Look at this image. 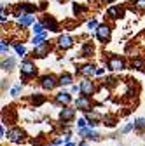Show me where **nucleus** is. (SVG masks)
<instances>
[{"label":"nucleus","mask_w":145,"mask_h":146,"mask_svg":"<svg viewBox=\"0 0 145 146\" xmlns=\"http://www.w3.org/2000/svg\"><path fill=\"white\" fill-rule=\"evenodd\" d=\"M96 35H98V40L105 42V40H108V36H110V28H108L107 25H101V26H98Z\"/></svg>","instance_id":"1"},{"label":"nucleus","mask_w":145,"mask_h":146,"mask_svg":"<svg viewBox=\"0 0 145 146\" xmlns=\"http://www.w3.org/2000/svg\"><path fill=\"white\" fill-rule=\"evenodd\" d=\"M81 92H82L84 96H91V94L95 92V84H93L91 80L82 82V85H81Z\"/></svg>","instance_id":"2"},{"label":"nucleus","mask_w":145,"mask_h":146,"mask_svg":"<svg viewBox=\"0 0 145 146\" xmlns=\"http://www.w3.org/2000/svg\"><path fill=\"white\" fill-rule=\"evenodd\" d=\"M7 136H9V141L11 143H21L23 141V132L19 129H11Z\"/></svg>","instance_id":"3"},{"label":"nucleus","mask_w":145,"mask_h":146,"mask_svg":"<svg viewBox=\"0 0 145 146\" xmlns=\"http://www.w3.org/2000/svg\"><path fill=\"white\" fill-rule=\"evenodd\" d=\"M21 73L23 75H33L35 73V64L30 61H23L21 63Z\"/></svg>","instance_id":"4"},{"label":"nucleus","mask_w":145,"mask_h":146,"mask_svg":"<svg viewBox=\"0 0 145 146\" xmlns=\"http://www.w3.org/2000/svg\"><path fill=\"white\" fill-rule=\"evenodd\" d=\"M40 84H42V87H44V89H49V90H51L52 87H56V84H60V82H56V78H54V77L47 75V77H44V78H42V82H40Z\"/></svg>","instance_id":"5"},{"label":"nucleus","mask_w":145,"mask_h":146,"mask_svg":"<svg viewBox=\"0 0 145 146\" xmlns=\"http://www.w3.org/2000/svg\"><path fill=\"white\" fill-rule=\"evenodd\" d=\"M108 68L110 70H122L124 68V63H122V59H119V58H112L110 61H108Z\"/></svg>","instance_id":"6"},{"label":"nucleus","mask_w":145,"mask_h":146,"mask_svg":"<svg viewBox=\"0 0 145 146\" xmlns=\"http://www.w3.org/2000/svg\"><path fill=\"white\" fill-rule=\"evenodd\" d=\"M75 106H77V108H81V110H89V108H91V104H89V99H87V96H82V98H79V99L75 101Z\"/></svg>","instance_id":"7"},{"label":"nucleus","mask_w":145,"mask_h":146,"mask_svg":"<svg viewBox=\"0 0 145 146\" xmlns=\"http://www.w3.org/2000/svg\"><path fill=\"white\" fill-rule=\"evenodd\" d=\"M58 44H60V47H61V49H70L74 42H72V38H70L68 35H61V36H60V42H58Z\"/></svg>","instance_id":"8"},{"label":"nucleus","mask_w":145,"mask_h":146,"mask_svg":"<svg viewBox=\"0 0 145 146\" xmlns=\"http://www.w3.org/2000/svg\"><path fill=\"white\" fill-rule=\"evenodd\" d=\"M74 115H75V110H72V108H65L63 111L60 113V118H61V120H72V118H74Z\"/></svg>","instance_id":"9"},{"label":"nucleus","mask_w":145,"mask_h":146,"mask_svg":"<svg viewBox=\"0 0 145 146\" xmlns=\"http://www.w3.org/2000/svg\"><path fill=\"white\" fill-rule=\"evenodd\" d=\"M81 73H82L84 77H89V75H93V73H96V70H95V66H93V64H86V66H82Z\"/></svg>","instance_id":"10"},{"label":"nucleus","mask_w":145,"mask_h":146,"mask_svg":"<svg viewBox=\"0 0 145 146\" xmlns=\"http://www.w3.org/2000/svg\"><path fill=\"white\" fill-rule=\"evenodd\" d=\"M56 101H58V103H63V104H68V103L72 101V98H70V94H66V92H60V94L56 96Z\"/></svg>","instance_id":"11"},{"label":"nucleus","mask_w":145,"mask_h":146,"mask_svg":"<svg viewBox=\"0 0 145 146\" xmlns=\"http://www.w3.org/2000/svg\"><path fill=\"white\" fill-rule=\"evenodd\" d=\"M46 52H47V44H42V45H37V47H35V54H37L39 58L46 56Z\"/></svg>","instance_id":"12"},{"label":"nucleus","mask_w":145,"mask_h":146,"mask_svg":"<svg viewBox=\"0 0 145 146\" xmlns=\"http://www.w3.org/2000/svg\"><path fill=\"white\" fill-rule=\"evenodd\" d=\"M44 40H46V33H42V35H35L32 42H33V45H42V44H46Z\"/></svg>","instance_id":"13"},{"label":"nucleus","mask_w":145,"mask_h":146,"mask_svg":"<svg viewBox=\"0 0 145 146\" xmlns=\"http://www.w3.org/2000/svg\"><path fill=\"white\" fill-rule=\"evenodd\" d=\"M107 12H108V16H110V17H117V16H121L122 9H121V7H110Z\"/></svg>","instance_id":"14"},{"label":"nucleus","mask_w":145,"mask_h":146,"mask_svg":"<svg viewBox=\"0 0 145 146\" xmlns=\"http://www.w3.org/2000/svg\"><path fill=\"white\" fill-rule=\"evenodd\" d=\"M33 23V17L32 16H23V17H19V25L21 26H28V25H32Z\"/></svg>","instance_id":"15"},{"label":"nucleus","mask_w":145,"mask_h":146,"mask_svg":"<svg viewBox=\"0 0 145 146\" xmlns=\"http://www.w3.org/2000/svg\"><path fill=\"white\" fill-rule=\"evenodd\" d=\"M60 84H61V85H70V84H72V75H68V73L61 75V77H60Z\"/></svg>","instance_id":"16"},{"label":"nucleus","mask_w":145,"mask_h":146,"mask_svg":"<svg viewBox=\"0 0 145 146\" xmlns=\"http://www.w3.org/2000/svg\"><path fill=\"white\" fill-rule=\"evenodd\" d=\"M33 31H35V35H42L44 33V25L42 23H35L33 25Z\"/></svg>","instance_id":"17"},{"label":"nucleus","mask_w":145,"mask_h":146,"mask_svg":"<svg viewBox=\"0 0 145 146\" xmlns=\"http://www.w3.org/2000/svg\"><path fill=\"white\" fill-rule=\"evenodd\" d=\"M12 66H14V59H12V58H9V59L2 61V68H4V70H11Z\"/></svg>","instance_id":"18"},{"label":"nucleus","mask_w":145,"mask_h":146,"mask_svg":"<svg viewBox=\"0 0 145 146\" xmlns=\"http://www.w3.org/2000/svg\"><path fill=\"white\" fill-rule=\"evenodd\" d=\"M16 52H17V56H25V54H26V49H25L23 45L17 44V45H16Z\"/></svg>","instance_id":"19"},{"label":"nucleus","mask_w":145,"mask_h":146,"mask_svg":"<svg viewBox=\"0 0 145 146\" xmlns=\"http://www.w3.org/2000/svg\"><path fill=\"white\" fill-rule=\"evenodd\" d=\"M19 92H21V85L17 84V85H14V87H12V90H11V96H17Z\"/></svg>","instance_id":"20"},{"label":"nucleus","mask_w":145,"mask_h":146,"mask_svg":"<svg viewBox=\"0 0 145 146\" xmlns=\"http://www.w3.org/2000/svg\"><path fill=\"white\" fill-rule=\"evenodd\" d=\"M135 7H136V9H145V0H136V2H135Z\"/></svg>","instance_id":"21"},{"label":"nucleus","mask_w":145,"mask_h":146,"mask_svg":"<svg viewBox=\"0 0 145 146\" xmlns=\"http://www.w3.org/2000/svg\"><path fill=\"white\" fill-rule=\"evenodd\" d=\"M135 127H138V129L145 127V120H143V118H138V120H136V123H135Z\"/></svg>","instance_id":"22"},{"label":"nucleus","mask_w":145,"mask_h":146,"mask_svg":"<svg viewBox=\"0 0 145 146\" xmlns=\"http://www.w3.org/2000/svg\"><path fill=\"white\" fill-rule=\"evenodd\" d=\"M0 47H2V54H4V56H5V54H7V50H9V47H7V44L2 40V44H0Z\"/></svg>","instance_id":"23"},{"label":"nucleus","mask_w":145,"mask_h":146,"mask_svg":"<svg viewBox=\"0 0 145 146\" xmlns=\"http://www.w3.org/2000/svg\"><path fill=\"white\" fill-rule=\"evenodd\" d=\"M77 125H79V127H81V129H84V127H86V125H87V123H86V118H81V120H79V122H77Z\"/></svg>","instance_id":"24"},{"label":"nucleus","mask_w":145,"mask_h":146,"mask_svg":"<svg viewBox=\"0 0 145 146\" xmlns=\"http://www.w3.org/2000/svg\"><path fill=\"white\" fill-rule=\"evenodd\" d=\"M87 28H89V30H95V28H96V21H95V19L89 21V23H87Z\"/></svg>","instance_id":"25"},{"label":"nucleus","mask_w":145,"mask_h":146,"mask_svg":"<svg viewBox=\"0 0 145 146\" xmlns=\"http://www.w3.org/2000/svg\"><path fill=\"white\" fill-rule=\"evenodd\" d=\"M100 96H101V98H107V96H108V89H101V90H100Z\"/></svg>","instance_id":"26"},{"label":"nucleus","mask_w":145,"mask_h":146,"mask_svg":"<svg viewBox=\"0 0 145 146\" xmlns=\"http://www.w3.org/2000/svg\"><path fill=\"white\" fill-rule=\"evenodd\" d=\"M131 127H133V123H128V125H126L124 129H122V132H130V131H131Z\"/></svg>","instance_id":"27"},{"label":"nucleus","mask_w":145,"mask_h":146,"mask_svg":"<svg viewBox=\"0 0 145 146\" xmlns=\"http://www.w3.org/2000/svg\"><path fill=\"white\" fill-rule=\"evenodd\" d=\"M96 75H103V68H98L96 70Z\"/></svg>","instance_id":"28"},{"label":"nucleus","mask_w":145,"mask_h":146,"mask_svg":"<svg viewBox=\"0 0 145 146\" xmlns=\"http://www.w3.org/2000/svg\"><path fill=\"white\" fill-rule=\"evenodd\" d=\"M135 66H136V68H140V66H142V61H138V59H136V61H135Z\"/></svg>","instance_id":"29"},{"label":"nucleus","mask_w":145,"mask_h":146,"mask_svg":"<svg viewBox=\"0 0 145 146\" xmlns=\"http://www.w3.org/2000/svg\"><path fill=\"white\" fill-rule=\"evenodd\" d=\"M79 146H87V144H86V143H81V144H79Z\"/></svg>","instance_id":"30"},{"label":"nucleus","mask_w":145,"mask_h":146,"mask_svg":"<svg viewBox=\"0 0 145 146\" xmlns=\"http://www.w3.org/2000/svg\"><path fill=\"white\" fill-rule=\"evenodd\" d=\"M66 146H74V144H72V143H68V144H66Z\"/></svg>","instance_id":"31"},{"label":"nucleus","mask_w":145,"mask_h":146,"mask_svg":"<svg viewBox=\"0 0 145 146\" xmlns=\"http://www.w3.org/2000/svg\"><path fill=\"white\" fill-rule=\"evenodd\" d=\"M107 2H112V0H107Z\"/></svg>","instance_id":"32"}]
</instances>
